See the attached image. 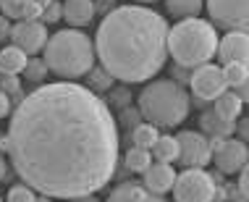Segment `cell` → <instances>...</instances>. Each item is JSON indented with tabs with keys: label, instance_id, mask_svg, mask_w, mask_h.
<instances>
[{
	"label": "cell",
	"instance_id": "cell-31",
	"mask_svg": "<svg viewBox=\"0 0 249 202\" xmlns=\"http://www.w3.org/2000/svg\"><path fill=\"white\" fill-rule=\"evenodd\" d=\"M11 18H5V16H0V39H5V37H8L11 35Z\"/></svg>",
	"mask_w": 249,
	"mask_h": 202
},
{
	"label": "cell",
	"instance_id": "cell-23",
	"mask_svg": "<svg viewBox=\"0 0 249 202\" xmlns=\"http://www.w3.org/2000/svg\"><path fill=\"white\" fill-rule=\"evenodd\" d=\"M150 163H152L150 150H142V147H131V150L126 152V168H129L131 173H144Z\"/></svg>",
	"mask_w": 249,
	"mask_h": 202
},
{
	"label": "cell",
	"instance_id": "cell-28",
	"mask_svg": "<svg viewBox=\"0 0 249 202\" xmlns=\"http://www.w3.org/2000/svg\"><path fill=\"white\" fill-rule=\"evenodd\" d=\"M89 76H92V82H95L97 90H107V87H110V82H113V76H110L105 69H100V71L89 69Z\"/></svg>",
	"mask_w": 249,
	"mask_h": 202
},
{
	"label": "cell",
	"instance_id": "cell-11",
	"mask_svg": "<svg viewBox=\"0 0 249 202\" xmlns=\"http://www.w3.org/2000/svg\"><path fill=\"white\" fill-rule=\"evenodd\" d=\"M8 37L18 50H24L26 55H35L48 42V29H45L42 21H16L11 26Z\"/></svg>",
	"mask_w": 249,
	"mask_h": 202
},
{
	"label": "cell",
	"instance_id": "cell-12",
	"mask_svg": "<svg viewBox=\"0 0 249 202\" xmlns=\"http://www.w3.org/2000/svg\"><path fill=\"white\" fill-rule=\"evenodd\" d=\"M215 55L226 63H247L249 58V37H247V29H233V32H226V37L218 39V50Z\"/></svg>",
	"mask_w": 249,
	"mask_h": 202
},
{
	"label": "cell",
	"instance_id": "cell-18",
	"mask_svg": "<svg viewBox=\"0 0 249 202\" xmlns=\"http://www.w3.org/2000/svg\"><path fill=\"white\" fill-rule=\"evenodd\" d=\"M150 155H152V160H158V163H173L176 155H178L176 137H171V134H158L155 145L150 147Z\"/></svg>",
	"mask_w": 249,
	"mask_h": 202
},
{
	"label": "cell",
	"instance_id": "cell-32",
	"mask_svg": "<svg viewBox=\"0 0 249 202\" xmlns=\"http://www.w3.org/2000/svg\"><path fill=\"white\" fill-rule=\"evenodd\" d=\"M247 126H249V124H247V118H241V121H239V134H241V142L247 139Z\"/></svg>",
	"mask_w": 249,
	"mask_h": 202
},
{
	"label": "cell",
	"instance_id": "cell-34",
	"mask_svg": "<svg viewBox=\"0 0 249 202\" xmlns=\"http://www.w3.org/2000/svg\"><path fill=\"white\" fill-rule=\"evenodd\" d=\"M5 176V160H3V155H0V179Z\"/></svg>",
	"mask_w": 249,
	"mask_h": 202
},
{
	"label": "cell",
	"instance_id": "cell-27",
	"mask_svg": "<svg viewBox=\"0 0 249 202\" xmlns=\"http://www.w3.org/2000/svg\"><path fill=\"white\" fill-rule=\"evenodd\" d=\"M0 90L5 92V95H16L18 92V76L16 73H0Z\"/></svg>",
	"mask_w": 249,
	"mask_h": 202
},
{
	"label": "cell",
	"instance_id": "cell-24",
	"mask_svg": "<svg viewBox=\"0 0 249 202\" xmlns=\"http://www.w3.org/2000/svg\"><path fill=\"white\" fill-rule=\"evenodd\" d=\"M45 76H48V66H45L42 58L26 60V66H24V79H29V82H45Z\"/></svg>",
	"mask_w": 249,
	"mask_h": 202
},
{
	"label": "cell",
	"instance_id": "cell-19",
	"mask_svg": "<svg viewBox=\"0 0 249 202\" xmlns=\"http://www.w3.org/2000/svg\"><path fill=\"white\" fill-rule=\"evenodd\" d=\"M26 53L18 50L16 45H8V48L0 50V73H21L24 66H26Z\"/></svg>",
	"mask_w": 249,
	"mask_h": 202
},
{
	"label": "cell",
	"instance_id": "cell-39",
	"mask_svg": "<svg viewBox=\"0 0 249 202\" xmlns=\"http://www.w3.org/2000/svg\"><path fill=\"white\" fill-rule=\"evenodd\" d=\"M0 202H3V200H0Z\"/></svg>",
	"mask_w": 249,
	"mask_h": 202
},
{
	"label": "cell",
	"instance_id": "cell-9",
	"mask_svg": "<svg viewBox=\"0 0 249 202\" xmlns=\"http://www.w3.org/2000/svg\"><path fill=\"white\" fill-rule=\"evenodd\" d=\"M213 160H215V168L220 173H239L241 168H247L249 163V150H247V142L241 139H233V137H226L220 139V145L213 150Z\"/></svg>",
	"mask_w": 249,
	"mask_h": 202
},
{
	"label": "cell",
	"instance_id": "cell-30",
	"mask_svg": "<svg viewBox=\"0 0 249 202\" xmlns=\"http://www.w3.org/2000/svg\"><path fill=\"white\" fill-rule=\"evenodd\" d=\"M8 113H11V97L0 90V118H5Z\"/></svg>",
	"mask_w": 249,
	"mask_h": 202
},
{
	"label": "cell",
	"instance_id": "cell-1",
	"mask_svg": "<svg viewBox=\"0 0 249 202\" xmlns=\"http://www.w3.org/2000/svg\"><path fill=\"white\" fill-rule=\"evenodd\" d=\"M5 139L18 179L50 200L95 194L116 173V118L82 84L55 82L29 92L13 110Z\"/></svg>",
	"mask_w": 249,
	"mask_h": 202
},
{
	"label": "cell",
	"instance_id": "cell-20",
	"mask_svg": "<svg viewBox=\"0 0 249 202\" xmlns=\"http://www.w3.org/2000/svg\"><path fill=\"white\" fill-rule=\"evenodd\" d=\"M165 8L171 16L178 18H194L205 8V0H165Z\"/></svg>",
	"mask_w": 249,
	"mask_h": 202
},
{
	"label": "cell",
	"instance_id": "cell-15",
	"mask_svg": "<svg viewBox=\"0 0 249 202\" xmlns=\"http://www.w3.org/2000/svg\"><path fill=\"white\" fill-rule=\"evenodd\" d=\"M95 11H97L95 0H66V3L60 5V16H63L73 29L89 24L92 16H95Z\"/></svg>",
	"mask_w": 249,
	"mask_h": 202
},
{
	"label": "cell",
	"instance_id": "cell-13",
	"mask_svg": "<svg viewBox=\"0 0 249 202\" xmlns=\"http://www.w3.org/2000/svg\"><path fill=\"white\" fill-rule=\"evenodd\" d=\"M105 202H165V200H163V194L150 192L139 181H124L116 189H110Z\"/></svg>",
	"mask_w": 249,
	"mask_h": 202
},
{
	"label": "cell",
	"instance_id": "cell-36",
	"mask_svg": "<svg viewBox=\"0 0 249 202\" xmlns=\"http://www.w3.org/2000/svg\"><path fill=\"white\" fill-rule=\"evenodd\" d=\"M35 202H50V197H45V194H42V197H37Z\"/></svg>",
	"mask_w": 249,
	"mask_h": 202
},
{
	"label": "cell",
	"instance_id": "cell-37",
	"mask_svg": "<svg viewBox=\"0 0 249 202\" xmlns=\"http://www.w3.org/2000/svg\"><path fill=\"white\" fill-rule=\"evenodd\" d=\"M100 3H103V5H113L116 0H100Z\"/></svg>",
	"mask_w": 249,
	"mask_h": 202
},
{
	"label": "cell",
	"instance_id": "cell-16",
	"mask_svg": "<svg viewBox=\"0 0 249 202\" xmlns=\"http://www.w3.org/2000/svg\"><path fill=\"white\" fill-rule=\"evenodd\" d=\"M215 113H218L220 118H226V121H236L241 118V110H244V100H241L233 90H223L218 97H215V108H213Z\"/></svg>",
	"mask_w": 249,
	"mask_h": 202
},
{
	"label": "cell",
	"instance_id": "cell-14",
	"mask_svg": "<svg viewBox=\"0 0 249 202\" xmlns=\"http://www.w3.org/2000/svg\"><path fill=\"white\" fill-rule=\"evenodd\" d=\"M142 176H144L142 184H144L150 192L165 194V192H171L173 181H176V171L171 168V163H158V160H152Z\"/></svg>",
	"mask_w": 249,
	"mask_h": 202
},
{
	"label": "cell",
	"instance_id": "cell-38",
	"mask_svg": "<svg viewBox=\"0 0 249 202\" xmlns=\"http://www.w3.org/2000/svg\"><path fill=\"white\" fill-rule=\"evenodd\" d=\"M139 5H144V3H155V0H137Z\"/></svg>",
	"mask_w": 249,
	"mask_h": 202
},
{
	"label": "cell",
	"instance_id": "cell-7",
	"mask_svg": "<svg viewBox=\"0 0 249 202\" xmlns=\"http://www.w3.org/2000/svg\"><path fill=\"white\" fill-rule=\"evenodd\" d=\"M205 8L210 13V24L215 29H247L249 0H207Z\"/></svg>",
	"mask_w": 249,
	"mask_h": 202
},
{
	"label": "cell",
	"instance_id": "cell-17",
	"mask_svg": "<svg viewBox=\"0 0 249 202\" xmlns=\"http://www.w3.org/2000/svg\"><path fill=\"white\" fill-rule=\"evenodd\" d=\"M199 126H202V131H205L207 137H223V139H226V137H233V129H236V126L231 124V121L220 118L215 110L202 113Z\"/></svg>",
	"mask_w": 249,
	"mask_h": 202
},
{
	"label": "cell",
	"instance_id": "cell-4",
	"mask_svg": "<svg viewBox=\"0 0 249 202\" xmlns=\"http://www.w3.org/2000/svg\"><path fill=\"white\" fill-rule=\"evenodd\" d=\"M139 116L152 126H178L192 110V97L173 79H155L139 92Z\"/></svg>",
	"mask_w": 249,
	"mask_h": 202
},
{
	"label": "cell",
	"instance_id": "cell-35",
	"mask_svg": "<svg viewBox=\"0 0 249 202\" xmlns=\"http://www.w3.org/2000/svg\"><path fill=\"white\" fill-rule=\"evenodd\" d=\"M11 3H16V5H26V3H32V0H11Z\"/></svg>",
	"mask_w": 249,
	"mask_h": 202
},
{
	"label": "cell",
	"instance_id": "cell-5",
	"mask_svg": "<svg viewBox=\"0 0 249 202\" xmlns=\"http://www.w3.org/2000/svg\"><path fill=\"white\" fill-rule=\"evenodd\" d=\"M218 29L202 18H184L168 29V53L181 69H194L213 60L218 50Z\"/></svg>",
	"mask_w": 249,
	"mask_h": 202
},
{
	"label": "cell",
	"instance_id": "cell-2",
	"mask_svg": "<svg viewBox=\"0 0 249 202\" xmlns=\"http://www.w3.org/2000/svg\"><path fill=\"white\" fill-rule=\"evenodd\" d=\"M168 29L165 18L147 5H118L97 26L95 58L118 82H150L165 66Z\"/></svg>",
	"mask_w": 249,
	"mask_h": 202
},
{
	"label": "cell",
	"instance_id": "cell-22",
	"mask_svg": "<svg viewBox=\"0 0 249 202\" xmlns=\"http://www.w3.org/2000/svg\"><path fill=\"white\" fill-rule=\"evenodd\" d=\"M155 139H158V126H152V124H137L134 126V131H131V142L134 147H142V150H150V147L155 145Z\"/></svg>",
	"mask_w": 249,
	"mask_h": 202
},
{
	"label": "cell",
	"instance_id": "cell-21",
	"mask_svg": "<svg viewBox=\"0 0 249 202\" xmlns=\"http://www.w3.org/2000/svg\"><path fill=\"white\" fill-rule=\"evenodd\" d=\"M220 71H223V82L228 90H236V87L247 84V76H249L247 63H226Z\"/></svg>",
	"mask_w": 249,
	"mask_h": 202
},
{
	"label": "cell",
	"instance_id": "cell-6",
	"mask_svg": "<svg viewBox=\"0 0 249 202\" xmlns=\"http://www.w3.org/2000/svg\"><path fill=\"white\" fill-rule=\"evenodd\" d=\"M171 189L176 202H215L218 184L202 168H186L184 173H176V181H173Z\"/></svg>",
	"mask_w": 249,
	"mask_h": 202
},
{
	"label": "cell",
	"instance_id": "cell-33",
	"mask_svg": "<svg viewBox=\"0 0 249 202\" xmlns=\"http://www.w3.org/2000/svg\"><path fill=\"white\" fill-rule=\"evenodd\" d=\"M69 202H97V200H95V194H84V197H73Z\"/></svg>",
	"mask_w": 249,
	"mask_h": 202
},
{
	"label": "cell",
	"instance_id": "cell-3",
	"mask_svg": "<svg viewBox=\"0 0 249 202\" xmlns=\"http://www.w3.org/2000/svg\"><path fill=\"white\" fill-rule=\"evenodd\" d=\"M45 66L55 76L66 79H79L89 69H95V42L84 35L82 29H60L55 35H48L45 42Z\"/></svg>",
	"mask_w": 249,
	"mask_h": 202
},
{
	"label": "cell",
	"instance_id": "cell-10",
	"mask_svg": "<svg viewBox=\"0 0 249 202\" xmlns=\"http://www.w3.org/2000/svg\"><path fill=\"white\" fill-rule=\"evenodd\" d=\"M189 84H192L194 97H199V100H215L223 90H228L226 82H223L220 66H213V63L194 66V71L189 76Z\"/></svg>",
	"mask_w": 249,
	"mask_h": 202
},
{
	"label": "cell",
	"instance_id": "cell-26",
	"mask_svg": "<svg viewBox=\"0 0 249 202\" xmlns=\"http://www.w3.org/2000/svg\"><path fill=\"white\" fill-rule=\"evenodd\" d=\"M39 21H42V24H55V21H60V3H58V0H50V3L45 5Z\"/></svg>",
	"mask_w": 249,
	"mask_h": 202
},
{
	"label": "cell",
	"instance_id": "cell-29",
	"mask_svg": "<svg viewBox=\"0 0 249 202\" xmlns=\"http://www.w3.org/2000/svg\"><path fill=\"white\" fill-rule=\"evenodd\" d=\"M247 194H249V176H247V168H241L239 171V184H236V200L247 202Z\"/></svg>",
	"mask_w": 249,
	"mask_h": 202
},
{
	"label": "cell",
	"instance_id": "cell-25",
	"mask_svg": "<svg viewBox=\"0 0 249 202\" xmlns=\"http://www.w3.org/2000/svg\"><path fill=\"white\" fill-rule=\"evenodd\" d=\"M35 200H37L35 189H29L24 181L21 184H13L8 189V202H35Z\"/></svg>",
	"mask_w": 249,
	"mask_h": 202
},
{
	"label": "cell",
	"instance_id": "cell-8",
	"mask_svg": "<svg viewBox=\"0 0 249 202\" xmlns=\"http://www.w3.org/2000/svg\"><path fill=\"white\" fill-rule=\"evenodd\" d=\"M176 145H178L176 160L184 168H205L213 160L210 142H207V137L199 131H181L176 137Z\"/></svg>",
	"mask_w": 249,
	"mask_h": 202
}]
</instances>
